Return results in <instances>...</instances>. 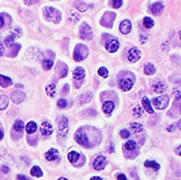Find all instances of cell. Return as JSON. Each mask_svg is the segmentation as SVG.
<instances>
[{
  "mask_svg": "<svg viewBox=\"0 0 181 180\" xmlns=\"http://www.w3.org/2000/svg\"><path fill=\"white\" fill-rule=\"evenodd\" d=\"M68 132V118L61 116L58 121V138L59 141H65Z\"/></svg>",
  "mask_w": 181,
  "mask_h": 180,
  "instance_id": "obj_1",
  "label": "cell"
},
{
  "mask_svg": "<svg viewBox=\"0 0 181 180\" xmlns=\"http://www.w3.org/2000/svg\"><path fill=\"white\" fill-rule=\"evenodd\" d=\"M44 17L48 21H54L55 24L61 21V12L56 10L52 7H46L44 8Z\"/></svg>",
  "mask_w": 181,
  "mask_h": 180,
  "instance_id": "obj_2",
  "label": "cell"
},
{
  "mask_svg": "<svg viewBox=\"0 0 181 180\" xmlns=\"http://www.w3.org/2000/svg\"><path fill=\"white\" fill-rule=\"evenodd\" d=\"M88 48L85 45L83 44H78L75 49H74V52H73V58L76 60V61H81V60L85 59L88 56Z\"/></svg>",
  "mask_w": 181,
  "mask_h": 180,
  "instance_id": "obj_3",
  "label": "cell"
},
{
  "mask_svg": "<svg viewBox=\"0 0 181 180\" xmlns=\"http://www.w3.org/2000/svg\"><path fill=\"white\" fill-rule=\"evenodd\" d=\"M115 18H116V13L106 12V13H104V15L101 17L100 24H101V25L107 27V28H112Z\"/></svg>",
  "mask_w": 181,
  "mask_h": 180,
  "instance_id": "obj_4",
  "label": "cell"
},
{
  "mask_svg": "<svg viewBox=\"0 0 181 180\" xmlns=\"http://www.w3.org/2000/svg\"><path fill=\"white\" fill-rule=\"evenodd\" d=\"M152 103L156 109H163L167 108V106H168V104H169V97L166 96V95L156 97V98L153 99Z\"/></svg>",
  "mask_w": 181,
  "mask_h": 180,
  "instance_id": "obj_5",
  "label": "cell"
},
{
  "mask_svg": "<svg viewBox=\"0 0 181 180\" xmlns=\"http://www.w3.org/2000/svg\"><path fill=\"white\" fill-rule=\"evenodd\" d=\"M80 36L82 39L84 40H92V30L91 28V26L87 24H83L80 27Z\"/></svg>",
  "mask_w": 181,
  "mask_h": 180,
  "instance_id": "obj_6",
  "label": "cell"
},
{
  "mask_svg": "<svg viewBox=\"0 0 181 180\" xmlns=\"http://www.w3.org/2000/svg\"><path fill=\"white\" fill-rule=\"evenodd\" d=\"M20 34H21V32H20V29H17V28L15 29V30H14L12 33L5 39V44L8 46V47H11L12 45H14V42H15V40H17L18 37L20 36Z\"/></svg>",
  "mask_w": 181,
  "mask_h": 180,
  "instance_id": "obj_7",
  "label": "cell"
},
{
  "mask_svg": "<svg viewBox=\"0 0 181 180\" xmlns=\"http://www.w3.org/2000/svg\"><path fill=\"white\" fill-rule=\"evenodd\" d=\"M140 57H141V52H140V50H139L138 49L133 48V49H131L130 50H129L127 58H128V60L130 62L135 63V62L138 61L139 59H140Z\"/></svg>",
  "mask_w": 181,
  "mask_h": 180,
  "instance_id": "obj_8",
  "label": "cell"
},
{
  "mask_svg": "<svg viewBox=\"0 0 181 180\" xmlns=\"http://www.w3.org/2000/svg\"><path fill=\"white\" fill-rule=\"evenodd\" d=\"M119 88L123 90V91H128L132 88L133 86V81L131 78L129 77H125V78H122V81H119Z\"/></svg>",
  "mask_w": 181,
  "mask_h": 180,
  "instance_id": "obj_9",
  "label": "cell"
},
{
  "mask_svg": "<svg viewBox=\"0 0 181 180\" xmlns=\"http://www.w3.org/2000/svg\"><path fill=\"white\" fill-rule=\"evenodd\" d=\"M68 66L64 62H58L57 63V68H56V73L58 74V77L60 78L65 77L68 75Z\"/></svg>",
  "mask_w": 181,
  "mask_h": 180,
  "instance_id": "obj_10",
  "label": "cell"
},
{
  "mask_svg": "<svg viewBox=\"0 0 181 180\" xmlns=\"http://www.w3.org/2000/svg\"><path fill=\"white\" fill-rule=\"evenodd\" d=\"M75 138H76V141H77L79 144H81V145H87L88 144H89V141H88L87 135H86L84 132H82L81 130H79V131L76 132V134H75Z\"/></svg>",
  "mask_w": 181,
  "mask_h": 180,
  "instance_id": "obj_11",
  "label": "cell"
},
{
  "mask_svg": "<svg viewBox=\"0 0 181 180\" xmlns=\"http://www.w3.org/2000/svg\"><path fill=\"white\" fill-rule=\"evenodd\" d=\"M41 133L43 134L44 136H50L51 134L53 133V128L52 125L47 122V121H44L41 123Z\"/></svg>",
  "mask_w": 181,
  "mask_h": 180,
  "instance_id": "obj_12",
  "label": "cell"
},
{
  "mask_svg": "<svg viewBox=\"0 0 181 180\" xmlns=\"http://www.w3.org/2000/svg\"><path fill=\"white\" fill-rule=\"evenodd\" d=\"M11 98H12V101L15 104H20V103L23 102V101L25 100L26 96L21 91H15L14 93H12Z\"/></svg>",
  "mask_w": 181,
  "mask_h": 180,
  "instance_id": "obj_13",
  "label": "cell"
},
{
  "mask_svg": "<svg viewBox=\"0 0 181 180\" xmlns=\"http://www.w3.org/2000/svg\"><path fill=\"white\" fill-rule=\"evenodd\" d=\"M106 166V159L103 156H98L94 162V168L96 170H101L105 168Z\"/></svg>",
  "mask_w": 181,
  "mask_h": 180,
  "instance_id": "obj_14",
  "label": "cell"
},
{
  "mask_svg": "<svg viewBox=\"0 0 181 180\" xmlns=\"http://www.w3.org/2000/svg\"><path fill=\"white\" fill-rule=\"evenodd\" d=\"M131 27H132L131 21H128V20H124L119 25V30H120V32H122V34H127V33L130 32Z\"/></svg>",
  "mask_w": 181,
  "mask_h": 180,
  "instance_id": "obj_15",
  "label": "cell"
},
{
  "mask_svg": "<svg viewBox=\"0 0 181 180\" xmlns=\"http://www.w3.org/2000/svg\"><path fill=\"white\" fill-rule=\"evenodd\" d=\"M163 8H164L163 3H162V2H156V3L152 4V5L150 6V12L154 16H158L159 14L163 11Z\"/></svg>",
  "mask_w": 181,
  "mask_h": 180,
  "instance_id": "obj_16",
  "label": "cell"
},
{
  "mask_svg": "<svg viewBox=\"0 0 181 180\" xmlns=\"http://www.w3.org/2000/svg\"><path fill=\"white\" fill-rule=\"evenodd\" d=\"M119 47V44L117 40H111L110 42H108L107 44H106V49H107L109 52H117Z\"/></svg>",
  "mask_w": 181,
  "mask_h": 180,
  "instance_id": "obj_17",
  "label": "cell"
},
{
  "mask_svg": "<svg viewBox=\"0 0 181 180\" xmlns=\"http://www.w3.org/2000/svg\"><path fill=\"white\" fill-rule=\"evenodd\" d=\"M59 156V151L55 148H52V149H49L47 152L45 153V158L47 161H54L58 158Z\"/></svg>",
  "mask_w": 181,
  "mask_h": 180,
  "instance_id": "obj_18",
  "label": "cell"
},
{
  "mask_svg": "<svg viewBox=\"0 0 181 180\" xmlns=\"http://www.w3.org/2000/svg\"><path fill=\"white\" fill-rule=\"evenodd\" d=\"M142 104H143V108L145 109V110H146L148 113H150V114L154 113L153 109H152V106L150 105L149 100H148L146 97H143V98L142 99Z\"/></svg>",
  "mask_w": 181,
  "mask_h": 180,
  "instance_id": "obj_19",
  "label": "cell"
},
{
  "mask_svg": "<svg viewBox=\"0 0 181 180\" xmlns=\"http://www.w3.org/2000/svg\"><path fill=\"white\" fill-rule=\"evenodd\" d=\"M85 77V71L81 67H77L73 70V77L75 80H82Z\"/></svg>",
  "mask_w": 181,
  "mask_h": 180,
  "instance_id": "obj_20",
  "label": "cell"
},
{
  "mask_svg": "<svg viewBox=\"0 0 181 180\" xmlns=\"http://www.w3.org/2000/svg\"><path fill=\"white\" fill-rule=\"evenodd\" d=\"M115 108V105L112 101H107V102H105L103 104V107H102V109H103V112L107 114H111L113 112V109Z\"/></svg>",
  "mask_w": 181,
  "mask_h": 180,
  "instance_id": "obj_21",
  "label": "cell"
},
{
  "mask_svg": "<svg viewBox=\"0 0 181 180\" xmlns=\"http://www.w3.org/2000/svg\"><path fill=\"white\" fill-rule=\"evenodd\" d=\"M13 84V81L11 78H9L8 77H5L3 75H0V85L4 88H7V87H10Z\"/></svg>",
  "mask_w": 181,
  "mask_h": 180,
  "instance_id": "obj_22",
  "label": "cell"
},
{
  "mask_svg": "<svg viewBox=\"0 0 181 180\" xmlns=\"http://www.w3.org/2000/svg\"><path fill=\"white\" fill-rule=\"evenodd\" d=\"M9 104V99L6 95H0V110H4Z\"/></svg>",
  "mask_w": 181,
  "mask_h": 180,
  "instance_id": "obj_23",
  "label": "cell"
},
{
  "mask_svg": "<svg viewBox=\"0 0 181 180\" xmlns=\"http://www.w3.org/2000/svg\"><path fill=\"white\" fill-rule=\"evenodd\" d=\"M79 157H80V154L78 153V152L71 151V152H69V153H68V159L69 160V162H71V163H74V162H77V161L79 160Z\"/></svg>",
  "mask_w": 181,
  "mask_h": 180,
  "instance_id": "obj_24",
  "label": "cell"
},
{
  "mask_svg": "<svg viewBox=\"0 0 181 180\" xmlns=\"http://www.w3.org/2000/svg\"><path fill=\"white\" fill-rule=\"evenodd\" d=\"M45 91H46V94L50 97H53L56 94V86L53 84H50L47 86L45 87Z\"/></svg>",
  "mask_w": 181,
  "mask_h": 180,
  "instance_id": "obj_25",
  "label": "cell"
},
{
  "mask_svg": "<svg viewBox=\"0 0 181 180\" xmlns=\"http://www.w3.org/2000/svg\"><path fill=\"white\" fill-rule=\"evenodd\" d=\"M145 167L149 168V169H153L154 170H158L160 169V165L157 164L156 162H154V161L147 160L145 162Z\"/></svg>",
  "mask_w": 181,
  "mask_h": 180,
  "instance_id": "obj_26",
  "label": "cell"
},
{
  "mask_svg": "<svg viewBox=\"0 0 181 180\" xmlns=\"http://www.w3.org/2000/svg\"><path fill=\"white\" fill-rule=\"evenodd\" d=\"M30 174L33 175V176H35V177H41L43 176V172H41L40 167L35 166V167H33L32 169L30 170Z\"/></svg>",
  "mask_w": 181,
  "mask_h": 180,
  "instance_id": "obj_27",
  "label": "cell"
},
{
  "mask_svg": "<svg viewBox=\"0 0 181 180\" xmlns=\"http://www.w3.org/2000/svg\"><path fill=\"white\" fill-rule=\"evenodd\" d=\"M37 131V124L34 121H30L26 125V132L28 134H33Z\"/></svg>",
  "mask_w": 181,
  "mask_h": 180,
  "instance_id": "obj_28",
  "label": "cell"
},
{
  "mask_svg": "<svg viewBox=\"0 0 181 180\" xmlns=\"http://www.w3.org/2000/svg\"><path fill=\"white\" fill-rule=\"evenodd\" d=\"M167 90V85L164 82H159L154 86V91L156 93H163Z\"/></svg>",
  "mask_w": 181,
  "mask_h": 180,
  "instance_id": "obj_29",
  "label": "cell"
},
{
  "mask_svg": "<svg viewBox=\"0 0 181 180\" xmlns=\"http://www.w3.org/2000/svg\"><path fill=\"white\" fill-rule=\"evenodd\" d=\"M143 72H145V74H146V75H152V74L155 73V67L152 65V64H146V65L145 66V68H143Z\"/></svg>",
  "mask_w": 181,
  "mask_h": 180,
  "instance_id": "obj_30",
  "label": "cell"
},
{
  "mask_svg": "<svg viewBox=\"0 0 181 180\" xmlns=\"http://www.w3.org/2000/svg\"><path fill=\"white\" fill-rule=\"evenodd\" d=\"M130 128L132 129V131H133L134 133L142 132V131H143V127L141 125V124H140V123H137V122H135V123H131V124H130Z\"/></svg>",
  "mask_w": 181,
  "mask_h": 180,
  "instance_id": "obj_31",
  "label": "cell"
},
{
  "mask_svg": "<svg viewBox=\"0 0 181 180\" xmlns=\"http://www.w3.org/2000/svg\"><path fill=\"white\" fill-rule=\"evenodd\" d=\"M143 25H145L146 28H151V27L154 25V21H153L152 18L146 17L143 18Z\"/></svg>",
  "mask_w": 181,
  "mask_h": 180,
  "instance_id": "obj_32",
  "label": "cell"
},
{
  "mask_svg": "<svg viewBox=\"0 0 181 180\" xmlns=\"http://www.w3.org/2000/svg\"><path fill=\"white\" fill-rule=\"evenodd\" d=\"M53 66V61L51 59H44L43 61V67L44 70H50Z\"/></svg>",
  "mask_w": 181,
  "mask_h": 180,
  "instance_id": "obj_33",
  "label": "cell"
},
{
  "mask_svg": "<svg viewBox=\"0 0 181 180\" xmlns=\"http://www.w3.org/2000/svg\"><path fill=\"white\" fill-rule=\"evenodd\" d=\"M124 147L125 149H127L129 151H132L136 148V142L133 141H126L124 144Z\"/></svg>",
  "mask_w": 181,
  "mask_h": 180,
  "instance_id": "obj_34",
  "label": "cell"
},
{
  "mask_svg": "<svg viewBox=\"0 0 181 180\" xmlns=\"http://www.w3.org/2000/svg\"><path fill=\"white\" fill-rule=\"evenodd\" d=\"M23 128H24V124L21 121V120H17L15 125H14V129L17 132H22Z\"/></svg>",
  "mask_w": 181,
  "mask_h": 180,
  "instance_id": "obj_35",
  "label": "cell"
},
{
  "mask_svg": "<svg viewBox=\"0 0 181 180\" xmlns=\"http://www.w3.org/2000/svg\"><path fill=\"white\" fill-rule=\"evenodd\" d=\"M92 94L91 93H86V94H84V95H82L81 96V98H80V103L82 104H84V103H89L90 101L92 100Z\"/></svg>",
  "mask_w": 181,
  "mask_h": 180,
  "instance_id": "obj_36",
  "label": "cell"
},
{
  "mask_svg": "<svg viewBox=\"0 0 181 180\" xmlns=\"http://www.w3.org/2000/svg\"><path fill=\"white\" fill-rule=\"evenodd\" d=\"M133 113H134V116H136V117H140V116H142V115H143V109H142L141 107H139V106H137V107H136L135 109H134Z\"/></svg>",
  "mask_w": 181,
  "mask_h": 180,
  "instance_id": "obj_37",
  "label": "cell"
},
{
  "mask_svg": "<svg viewBox=\"0 0 181 180\" xmlns=\"http://www.w3.org/2000/svg\"><path fill=\"white\" fill-rule=\"evenodd\" d=\"M76 7H77V9L79 10L80 12H85L87 9H88V5L87 4H85V3H82V2H76Z\"/></svg>",
  "mask_w": 181,
  "mask_h": 180,
  "instance_id": "obj_38",
  "label": "cell"
},
{
  "mask_svg": "<svg viewBox=\"0 0 181 180\" xmlns=\"http://www.w3.org/2000/svg\"><path fill=\"white\" fill-rule=\"evenodd\" d=\"M110 4L114 8H119L122 5V0H111Z\"/></svg>",
  "mask_w": 181,
  "mask_h": 180,
  "instance_id": "obj_39",
  "label": "cell"
},
{
  "mask_svg": "<svg viewBox=\"0 0 181 180\" xmlns=\"http://www.w3.org/2000/svg\"><path fill=\"white\" fill-rule=\"evenodd\" d=\"M98 74L102 77H108V70L105 67H101L98 70Z\"/></svg>",
  "mask_w": 181,
  "mask_h": 180,
  "instance_id": "obj_40",
  "label": "cell"
},
{
  "mask_svg": "<svg viewBox=\"0 0 181 180\" xmlns=\"http://www.w3.org/2000/svg\"><path fill=\"white\" fill-rule=\"evenodd\" d=\"M68 106V102H67V100H65V99H60L59 101H58V107L60 108V109H65Z\"/></svg>",
  "mask_w": 181,
  "mask_h": 180,
  "instance_id": "obj_41",
  "label": "cell"
},
{
  "mask_svg": "<svg viewBox=\"0 0 181 180\" xmlns=\"http://www.w3.org/2000/svg\"><path fill=\"white\" fill-rule=\"evenodd\" d=\"M120 136H122V137H123V138H127L129 136H130V133H129V131H127V130H122L120 131Z\"/></svg>",
  "mask_w": 181,
  "mask_h": 180,
  "instance_id": "obj_42",
  "label": "cell"
},
{
  "mask_svg": "<svg viewBox=\"0 0 181 180\" xmlns=\"http://www.w3.org/2000/svg\"><path fill=\"white\" fill-rule=\"evenodd\" d=\"M24 2L28 5H32V4H35L37 2H39V0H24Z\"/></svg>",
  "mask_w": 181,
  "mask_h": 180,
  "instance_id": "obj_43",
  "label": "cell"
},
{
  "mask_svg": "<svg viewBox=\"0 0 181 180\" xmlns=\"http://www.w3.org/2000/svg\"><path fill=\"white\" fill-rule=\"evenodd\" d=\"M17 180H30L28 177H26L25 175H21V174H20V175H17Z\"/></svg>",
  "mask_w": 181,
  "mask_h": 180,
  "instance_id": "obj_44",
  "label": "cell"
},
{
  "mask_svg": "<svg viewBox=\"0 0 181 180\" xmlns=\"http://www.w3.org/2000/svg\"><path fill=\"white\" fill-rule=\"evenodd\" d=\"M4 24H5V21L3 18V15H0V28H2Z\"/></svg>",
  "mask_w": 181,
  "mask_h": 180,
  "instance_id": "obj_45",
  "label": "cell"
},
{
  "mask_svg": "<svg viewBox=\"0 0 181 180\" xmlns=\"http://www.w3.org/2000/svg\"><path fill=\"white\" fill-rule=\"evenodd\" d=\"M118 180H127V179H126V176H125L124 174H119Z\"/></svg>",
  "mask_w": 181,
  "mask_h": 180,
  "instance_id": "obj_46",
  "label": "cell"
},
{
  "mask_svg": "<svg viewBox=\"0 0 181 180\" xmlns=\"http://www.w3.org/2000/svg\"><path fill=\"white\" fill-rule=\"evenodd\" d=\"M175 127H176V126H175V124H173V125H170V126L168 127V131H169V132H173Z\"/></svg>",
  "mask_w": 181,
  "mask_h": 180,
  "instance_id": "obj_47",
  "label": "cell"
},
{
  "mask_svg": "<svg viewBox=\"0 0 181 180\" xmlns=\"http://www.w3.org/2000/svg\"><path fill=\"white\" fill-rule=\"evenodd\" d=\"M68 88H69V86L68 85V84H66V85H65L64 86V91H63V94H66L67 93V91H68Z\"/></svg>",
  "mask_w": 181,
  "mask_h": 180,
  "instance_id": "obj_48",
  "label": "cell"
},
{
  "mask_svg": "<svg viewBox=\"0 0 181 180\" xmlns=\"http://www.w3.org/2000/svg\"><path fill=\"white\" fill-rule=\"evenodd\" d=\"M3 52H4V47H3V45L0 43V55H2Z\"/></svg>",
  "mask_w": 181,
  "mask_h": 180,
  "instance_id": "obj_49",
  "label": "cell"
},
{
  "mask_svg": "<svg viewBox=\"0 0 181 180\" xmlns=\"http://www.w3.org/2000/svg\"><path fill=\"white\" fill-rule=\"evenodd\" d=\"M2 170H3L4 172H9V168L6 167V166H3V167H2Z\"/></svg>",
  "mask_w": 181,
  "mask_h": 180,
  "instance_id": "obj_50",
  "label": "cell"
},
{
  "mask_svg": "<svg viewBox=\"0 0 181 180\" xmlns=\"http://www.w3.org/2000/svg\"><path fill=\"white\" fill-rule=\"evenodd\" d=\"M91 180H102V179L100 177H98V176H94V177L91 178Z\"/></svg>",
  "mask_w": 181,
  "mask_h": 180,
  "instance_id": "obj_51",
  "label": "cell"
},
{
  "mask_svg": "<svg viewBox=\"0 0 181 180\" xmlns=\"http://www.w3.org/2000/svg\"><path fill=\"white\" fill-rule=\"evenodd\" d=\"M3 137H4V134H3V132H1V131H0V141L2 140V138H3Z\"/></svg>",
  "mask_w": 181,
  "mask_h": 180,
  "instance_id": "obj_52",
  "label": "cell"
},
{
  "mask_svg": "<svg viewBox=\"0 0 181 180\" xmlns=\"http://www.w3.org/2000/svg\"><path fill=\"white\" fill-rule=\"evenodd\" d=\"M176 153H177L178 155H180V146L178 147L177 149H176Z\"/></svg>",
  "mask_w": 181,
  "mask_h": 180,
  "instance_id": "obj_53",
  "label": "cell"
},
{
  "mask_svg": "<svg viewBox=\"0 0 181 180\" xmlns=\"http://www.w3.org/2000/svg\"><path fill=\"white\" fill-rule=\"evenodd\" d=\"M58 180H68V179H66V178H60V179H58Z\"/></svg>",
  "mask_w": 181,
  "mask_h": 180,
  "instance_id": "obj_54",
  "label": "cell"
}]
</instances>
